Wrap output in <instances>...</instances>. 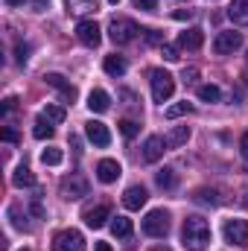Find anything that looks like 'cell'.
<instances>
[{"instance_id":"34","label":"cell","mask_w":248,"mask_h":251,"mask_svg":"<svg viewBox=\"0 0 248 251\" xmlns=\"http://www.w3.org/2000/svg\"><path fill=\"white\" fill-rule=\"evenodd\" d=\"M15 53H18V62L24 64V62H26V56H29V47H26V44H18V50H15Z\"/></svg>"},{"instance_id":"31","label":"cell","mask_w":248,"mask_h":251,"mask_svg":"<svg viewBox=\"0 0 248 251\" xmlns=\"http://www.w3.org/2000/svg\"><path fill=\"white\" fill-rule=\"evenodd\" d=\"M137 131H140V126L134 123V120H120V134H123L125 140H131Z\"/></svg>"},{"instance_id":"14","label":"cell","mask_w":248,"mask_h":251,"mask_svg":"<svg viewBox=\"0 0 248 251\" xmlns=\"http://www.w3.org/2000/svg\"><path fill=\"white\" fill-rule=\"evenodd\" d=\"M164 149H167L164 137H158V134L146 137V143H143V161H146V164H155V161H161Z\"/></svg>"},{"instance_id":"29","label":"cell","mask_w":248,"mask_h":251,"mask_svg":"<svg viewBox=\"0 0 248 251\" xmlns=\"http://www.w3.org/2000/svg\"><path fill=\"white\" fill-rule=\"evenodd\" d=\"M64 3H67V9H70V12H76V15L97 9V0H64Z\"/></svg>"},{"instance_id":"22","label":"cell","mask_w":248,"mask_h":251,"mask_svg":"<svg viewBox=\"0 0 248 251\" xmlns=\"http://www.w3.org/2000/svg\"><path fill=\"white\" fill-rule=\"evenodd\" d=\"M131 231H134V225H131V219H125V216H117V219L111 222V234L120 237V240L131 237Z\"/></svg>"},{"instance_id":"30","label":"cell","mask_w":248,"mask_h":251,"mask_svg":"<svg viewBox=\"0 0 248 251\" xmlns=\"http://www.w3.org/2000/svg\"><path fill=\"white\" fill-rule=\"evenodd\" d=\"M44 117H47L50 123H64V117H67V114H64L62 105H47V108H44Z\"/></svg>"},{"instance_id":"26","label":"cell","mask_w":248,"mask_h":251,"mask_svg":"<svg viewBox=\"0 0 248 251\" xmlns=\"http://www.w3.org/2000/svg\"><path fill=\"white\" fill-rule=\"evenodd\" d=\"M32 134H35L38 140H47V137H53V123H50L47 117H38V120H35V128H32Z\"/></svg>"},{"instance_id":"38","label":"cell","mask_w":248,"mask_h":251,"mask_svg":"<svg viewBox=\"0 0 248 251\" xmlns=\"http://www.w3.org/2000/svg\"><path fill=\"white\" fill-rule=\"evenodd\" d=\"M187 18H193V12H190V9H181V12H175V21H187Z\"/></svg>"},{"instance_id":"42","label":"cell","mask_w":248,"mask_h":251,"mask_svg":"<svg viewBox=\"0 0 248 251\" xmlns=\"http://www.w3.org/2000/svg\"><path fill=\"white\" fill-rule=\"evenodd\" d=\"M149 251H173V249H170V246H152Z\"/></svg>"},{"instance_id":"41","label":"cell","mask_w":248,"mask_h":251,"mask_svg":"<svg viewBox=\"0 0 248 251\" xmlns=\"http://www.w3.org/2000/svg\"><path fill=\"white\" fill-rule=\"evenodd\" d=\"M32 3H35V12H41V9H44V3H47V0H32Z\"/></svg>"},{"instance_id":"17","label":"cell","mask_w":248,"mask_h":251,"mask_svg":"<svg viewBox=\"0 0 248 251\" xmlns=\"http://www.w3.org/2000/svg\"><path fill=\"white\" fill-rule=\"evenodd\" d=\"M228 18H231L237 26H248V0H231Z\"/></svg>"},{"instance_id":"32","label":"cell","mask_w":248,"mask_h":251,"mask_svg":"<svg viewBox=\"0 0 248 251\" xmlns=\"http://www.w3.org/2000/svg\"><path fill=\"white\" fill-rule=\"evenodd\" d=\"M161 53H164L167 62H178V50H175L173 44H161Z\"/></svg>"},{"instance_id":"11","label":"cell","mask_w":248,"mask_h":251,"mask_svg":"<svg viewBox=\"0 0 248 251\" xmlns=\"http://www.w3.org/2000/svg\"><path fill=\"white\" fill-rule=\"evenodd\" d=\"M120 173H123V167H120L114 158H102V161L97 164V178H99L102 184H114V181L120 178Z\"/></svg>"},{"instance_id":"3","label":"cell","mask_w":248,"mask_h":251,"mask_svg":"<svg viewBox=\"0 0 248 251\" xmlns=\"http://www.w3.org/2000/svg\"><path fill=\"white\" fill-rule=\"evenodd\" d=\"M149 82H152V100L155 102H167L175 94V79L167 70H152L149 73Z\"/></svg>"},{"instance_id":"16","label":"cell","mask_w":248,"mask_h":251,"mask_svg":"<svg viewBox=\"0 0 248 251\" xmlns=\"http://www.w3.org/2000/svg\"><path fill=\"white\" fill-rule=\"evenodd\" d=\"M201 44H204V32L198 26H190L178 35V47H184V50H198Z\"/></svg>"},{"instance_id":"33","label":"cell","mask_w":248,"mask_h":251,"mask_svg":"<svg viewBox=\"0 0 248 251\" xmlns=\"http://www.w3.org/2000/svg\"><path fill=\"white\" fill-rule=\"evenodd\" d=\"M134 6L143 9V12H155L158 9V0H134Z\"/></svg>"},{"instance_id":"6","label":"cell","mask_w":248,"mask_h":251,"mask_svg":"<svg viewBox=\"0 0 248 251\" xmlns=\"http://www.w3.org/2000/svg\"><path fill=\"white\" fill-rule=\"evenodd\" d=\"M76 38H79L85 47H99V41H102V29H99L97 21L85 18V21L76 24Z\"/></svg>"},{"instance_id":"1","label":"cell","mask_w":248,"mask_h":251,"mask_svg":"<svg viewBox=\"0 0 248 251\" xmlns=\"http://www.w3.org/2000/svg\"><path fill=\"white\" fill-rule=\"evenodd\" d=\"M181 243L187 251H204L210 243V225L201 216H187L181 228Z\"/></svg>"},{"instance_id":"18","label":"cell","mask_w":248,"mask_h":251,"mask_svg":"<svg viewBox=\"0 0 248 251\" xmlns=\"http://www.w3.org/2000/svg\"><path fill=\"white\" fill-rule=\"evenodd\" d=\"M108 105H111V97H108L102 88L91 91V97H88V108H91L94 114H102V111H108Z\"/></svg>"},{"instance_id":"15","label":"cell","mask_w":248,"mask_h":251,"mask_svg":"<svg viewBox=\"0 0 248 251\" xmlns=\"http://www.w3.org/2000/svg\"><path fill=\"white\" fill-rule=\"evenodd\" d=\"M146 199H149V193H146V187H140V184H131V187L123 193V204L128 210H140V207L146 204Z\"/></svg>"},{"instance_id":"7","label":"cell","mask_w":248,"mask_h":251,"mask_svg":"<svg viewBox=\"0 0 248 251\" xmlns=\"http://www.w3.org/2000/svg\"><path fill=\"white\" fill-rule=\"evenodd\" d=\"M222 234H225V240L231 246H240V249L248 246V222L246 219H228L225 228H222Z\"/></svg>"},{"instance_id":"5","label":"cell","mask_w":248,"mask_h":251,"mask_svg":"<svg viewBox=\"0 0 248 251\" xmlns=\"http://www.w3.org/2000/svg\"><path fill=\"white\" fill-rule=\"evenodd\" d=\"M53 251H85V237H82L76 228L59 231V234L53 237Z\"/></svg>"},{"instance_id":"43","label":"cell","mask_w":248,"mask_h":251,"mask_svg":"<svg viewBox=\"0 0 248 251\" xmlns=\"http://www.w3.org/2000/svg\"><path fill=\"white\" fill-rule=\"evenodd\" d=\"M24 0H6V6H21Z\"/></svg>"},{"instance_id":"9","label":"cell","mask_w":248,"mask_h":251,"mask_svg":"<svg viewBox=\"0 0 248 251\" xmlns=\"http://www.w3.org/2000/svg\"><path fill=\"white\" fill-rule=\"evenodd\" d=\"M62 196L64 199H70V201H76V199H82V196H88V181L82 178V176H67L62 178Z\"/></svg>"},{"instance_id":"35","label":"cell","mask_w":248,"mask_h":251,"mask_svg":"<svg viewBox=\"0 0 248 251\" xmlns=\"http://www.w3.org/2000/svg\"><path fill=\"white\" fill-rule=\"evenodd\" d=\"M3 140H6V143H18V131H12V128H3Z\"/></svg>"},{"instance_id":"13","label":"cell","mask_w":248,"mask_h":251,"mask_svg":"<svg viewBox=\"0 0 248 251\" xmlns=\"http://www.w3.org/2000/svg\"><path fill=\"white\" fill-rule=\"evenodd\" d=\"M44 82H47L50 88H56V91L62 94L64 102H73V100H76V88H73V85H70V82L64 79L62 73H47V76H44Z\"/></svg>"},{"instance_id":"24","label":"cell","mask_w":248,"mask_h":251,"mask_svg":"<svg viewBox=\"0 0 248 251\" xmlns=\"http://www.w3.org/2000/svg\"><path fill=\"white\" fill-rule=\"evenodd\" d=\"M155 181H158L161 190H175V184H178V178H175V173H173L170 167H164V170L155 176Z\"/></svg>"},{"instance_id":"40","label":"cell","mask_w":248,"mask_h":251,"mask_svg":"<svg viewBox=\"0 0 248 251\" xmlns=\"http://www.w3.org/2000/svg\"><path fill=\"white\" fill-rule=\"evenodd\" d=\"M94 251H111V246H108V243H97V249Z\"/></svg>"},{"instance_id":"39","label":"cell","mask_w":248,"mask_h":251,"mask_svg":"<svg viewBox=\"0 0 248 251\" xmlns=\"http://www.w3.org/2000/svg\"><path fill=\"white\" fill-rule=\"evenodd\" d=\"M196 76H198V70H196V67H190V70H184V79H187V82H190V79H196Z\"/></svg>"},{"instance_id":"45","label":"cell","mask_w":248,"mask_h":251,"mask_svg":"<svg viewBox=\"0 0 248 251\" xmlns=\"http://www.w3.org/2000/svg\"><path fill=\"white\" fill-rule=\"evenodd\" d=\"M246 79H248V67H246Z\"/></svg>"},{"instance_id":"27","label":"cell","mask_w":248,"mask_h":251,"mask_svg":"<svg viewBox=\"0 0 248 251\" xmlns=\"http://www.w3.org/2000/svg\"><path fill=\"white\" fill-rule=\"evenodd\" d=\"M198 204H219V196H216V190H207V187H201V190H196V196H193Z\"/></svg>"},{"instance_id":"8","label":"cell","mask_w":248,"mask_h":251,"mask_svg":"<svg viewBox=\"0 0 248 251\" xmlns=\"http://www.w3.org/2000/svg\"><path fill=\"white\" fill-rule=\"evenodd\" d=\"M240 47H243V32H234V29L219 32V35H216V41H213V53H219V56L237 53Z\"/></svg>"},{"instance_id":"19","label":"cell","mask_w":248,"mask_h":251,"mask_svg":"<svg viewBox=\"0 0 248 251\" xmlns=\"http://www.w3.org/2000/svg\"><path fill=\"white\" fill-rule=\"evenodd\" d=\"M187 140H190V128H187V126H175V128L164 137L167 149H178V146H184Z\"/></svg>"},{"instance_id":"28","label":"cell","mask_w":248,"mask_h":251,"mask_svg":"<svg viewBox=\"0 0 248 251\" xmlns=\"http://www.w3.org/2000/svg\"><path fill=\"white\" fill-rule=\"evenodd\" d=\"M167 120H175V117H184V114H193V105L190 102H175V105H170L167 111Z\"/></svg>"},{"instance_id":"21","label":"cell","mask_w":248,"mask_h":251,"mask_svg":"<svg viewBox=\"0 0 248 251\" xmlns=\"http://www.w3.org/2000/svg\"><path fill=\"white\" fill-rule=\"evenodd\" d=\"M102 67H105V73H108V76H114V79H120V76L125 73V62H123V56H105Z\"/></svg>"},{"instance_id":"36","label":"cell","mask_w":248,"mask_h":251,"mask_svg":"<svg viewBox=\"0 0 248 251\" xmlns=\"http://www.w3.org/2000/svg\"><path fill=\"white\" fill-rule=\"evenodd\" d=\"M240 149H243V158L248 161V131L243 134V137H240Z\"/></svg>"},{"instance_id":"23","label":"cell","mask_w":248,"mask_h":251,"mask_svg":"<svg viewBox=\"0 0 248 251\" xmlns=\"http://www.w3.org/2000/svg\"><path fill=\"white\" fill-rule=\"evenodd\" d=\"M62 161H64V152L56 149V146H47V149L41 152V164H44V167H59Z\"/></svg>"},{"instance_id":"25","label":"cell","mask_w":248,"mask_h":251,"mask_svg":"<svg viewBox=\"0 0 248 251\" xmlns=\"http://www.w3.org/2000/svg\"><path fill=\"white\" fill-rule=\"evenodd\" d=\"M198 100H201V102H219V100H222V91H219L216 85H201V88H198Z\"/></svg>"},{"instance_id":"4","label":"cell","mask_w":248,"mask_h":251,"mask_svg":"<svg viewBox=\"0 0 248 251\" xmlns=\"http://www.w3.org/2000/svg\"><path fill=\"white\" fill-rule=\"evenodd\" d=\"M137 24L131 21V18H114L111 24H108V35H111V41L114 44H128V41H134L137 38Z\"/></svg>"},{"instance_id":"2","label":"cell","mask_w":248,"mask_h":251,"mask_svg":"<svg viewBox=\"0 0 248 251\" xmlns=\"http://www.w3.org/2000/svg\"><path fill=\"white\" fill-rule=\"evenodd\" d=\"M143 234H146V237H155V240L167 237V234H170V213H167L164 207L149 210V213L143 216Z\"/></svg>"},{"instance_id":"44","label":"cell","mask_w":248,"mask_h":251,"mask_svg":"<svg viewBox=\"0 0 248 251\" xmlns=\"http://www.w3.org/2000/svg\"><path fill=\"white\" fill-rule=\"evenodd\" d=\"M108 3H120V0H108Z\"/></svg>"},{"instance_id":"37","label":"cell","mask_w":248,"mask_h":251,"mask_svg":"<svg viewBox=\"0 0 248 251\" xmlns=\"http://www.w3.org/2000/svg\"><path fill=\"white\" fill-rule=\"evenodd\" d=\"M146 38H149V44H158V41H161V35H158L155 29H146Z\"/></svg>"},{"instance_id":"20","label":"cell","mask_w":248,"mask_h":251,"mask_svg":"<svg viewBox=\"0 0 248 251\" xmlns=\"http://www.w3.org/2000/svg\"><path fill=\"white\" fill-rule=\"evenodd\" d=\"M12 184H15V187H32V184H35V176H32V170H29L26 164H21V167L12 173Z\"/></svg>"},{"instance_id":"12","label":"cell","mask_w":248,"mask_h":251,"mask_svg":"<svg viewBox=\"0 0 248 251\" xmlns=\"http://www.w3.org/2000/svg\"><path fill=\"white\" fill-rule=\"evenodd\" d=\"M82 219H85V225H88V228H102V225L111 219V207H108V204L88 207V210L82 213Z\"/></svg>"},{"instance_id":"10","label":"cell","mask_w":248,"mask_h":251,"mask_svg":"<svg viewBox=\"0 0 248 251\" xmlns=\"http://www.w3.org/2000/svg\"><path fill=\"white\" fill-rule=\"evenodd\" d=\"M85 134H88V140H91L94 146H99V149H105V146L111 143V131H108V126L99 123V120L85 123Z\"/></svg>"}]
</instances>
